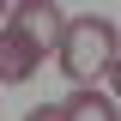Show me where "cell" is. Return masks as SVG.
<instances>
[{
	"instance_id": "6da1fadb",
	"label": "cell",
	"mask_w": 121,
	"mask_h": 121,
	"mask_svg": "<svg viewBox=\"0 0 121 121\" xmlns=\"http://www.w3.org/2000/svg\"><path fill=\"white\" fill-rule=\"evenodd\" d=\"M115 55H121V36H115L109 18H97V12L67 18V36H60V73L73 79L79 91H97V79L115 67Z\"/></svg>"
},
{
	"instance_id": "7a4b0ae2",
	"label": "cell",
	"mask_w": 121,
	"mask_h": 121,
	"mask_svg": "<svg viewBox=\"0 0 121 121\" xmlns=\"http://www.w3.org/2000/svg\"><path fill=\"white\" fill-rule=\"evenodd\" d=\"M36 67H43V48L30 43L18 24H0V79L6 85H24V79H36Z\"/></svg>"
},
{
	"instance_id": "3957f363",
	"label": "cell",
	"mask_w": 121,
	"mask_h": 121,
	"mask_svg": "<svg viewBox=\"0 0 121 121\" xmlns=\"http://www.w3.org/2000/svg\"><path fill=\"white\" fill-rule=\"evenodd\" d=\"M12 24L24 30L36 48H48V43L60 48V36H67V18H60L55 0H18V6H12Z\"/></svg>"
},
{
	"instance_id": "277c9868",
	"label": "cell",
	"mask_w": 121,
	"mask_h": 121,
	"mask_svg": "<svg viewBox=\"0 0 121 121\" xmlns=\"http://www.w3.org/2000/svg\"><path fill=\"white\" fill-rule=\"evenodd\" d=\"M60 115L67 121H121L115 115V97H103V91H73V97L60 103Z\"/></svg>"
},
{
	"instance_id": "5b68a950",
	"label": "cell",
	"mask_w": 121,
	"mask_h": 121,
	"mask_svg": "<svg viewBox=\"0 0 121 121\" xmlns=\"http://www.w3.org/2000/svg\"><path fill=\"white\" fill-rule=\"evenodd\" d=\"M24 121H67V115H60V103H36V109H30Z\"/></svg>"
},
{
	"instance_id": "8992f818",
	"label": "cell",
	"mask_w": 121,
	"mask_h": 121,
	"mask_svg": "<svg viewBox=\"0 0 121 121\" xmlns=\"http://www.w3.org/2000/svg\"><path fill=\"white\" fill-rule=\"evenodd\" d=\"M109 79H115V97H121V55H115V67H109Z\"/></svg>"
},
{
	"instance_id": "52a82bcc",
	"label": "cell",
	"mask_w": 121,
	"mask_h": 121,
	"mask_svg": "<svg viewBox=\"0 0 121 121\" xmlns=\"http://www.w3.org/2000/svg\"><path fill=\"white\" fill-rule=\"evenodd\" d=\"M0 18H12V12H0Z\"/></svg>"
}]
</instances>
